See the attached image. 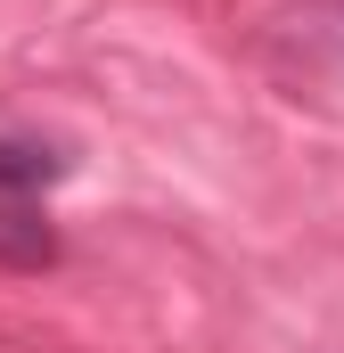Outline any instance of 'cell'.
Here are the masks:
<instances>
[{
	"label": "cell",
	"instance_id": "6da1fadb",
	"mask_svg": "<svg viewBox=\"0 0 344 353\" xmlns=\"http://www.w3.org/2000/svg\"><path fill=\"white\" fill-rule=\"evenodd\" d=\"M0 263H17V271H41V263H58V230L17 197V189H0Z\"/></svg>",
	"mask_w": 344,
	"mask_h": 353
},
{
	"label": "cell",
	"instance_id": "3957f363",
	"mask_svg": "<svg viewBox=\"0 0 344 353\" xmlns=\"http://www.w3.org/2000/svg\"><path fill=\"white\" fill-rule=\"evenodd\" d=\"M295 25V41H336V58H344V8H312V17H287Z\"/></svg>",
	"mask_w": 344,
	"mask_h": 353
},
{
	"label": "cell",
	"instance_id": "7a4b0ae2",
	"mask_svg": "<svg viewBox=\"0 0 344 353\" xmlns=\"http://www.w3.org/2000/svg\"><path fill=\"white\" fill-rule=\"evenodd\" d=\"M50 173H58V157H50V148H25V140H0V189H17V197H25L33 181H50Z\"/></svg>",
	"mask_w": 344,
	"mask_h": 353
}]
</instances>
